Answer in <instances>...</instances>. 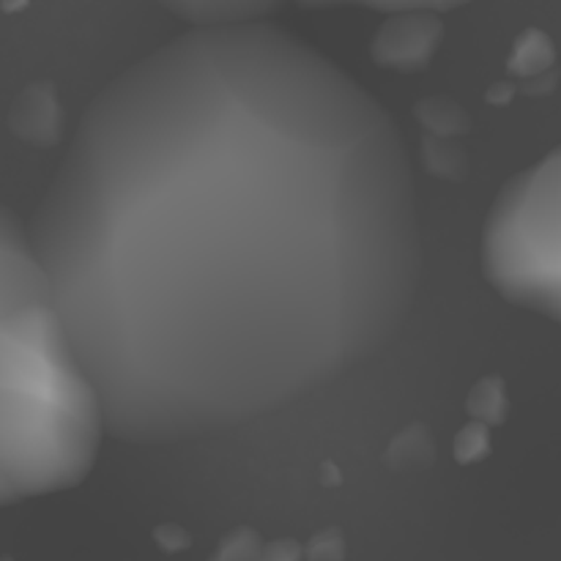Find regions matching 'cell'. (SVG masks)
Wrapping results in <instances>:
<instances>
[{"label": "cell", "instance_id": "277c9868", "mask_svg": "<svg viewBox=\"0 0 561 561\" xmlns=\"http://www.w3.org/2000/svg\"><path fill=\"white\" fill-rule=\"evenodd\" d=\"M162 9L192 27L239 25V22H261L277 11L285 0H157Z\"/></svg>", "mask_w": 561, "mask_h": 561}, {"label": "cell", "instance_id": "30bf717a", "mask_svg": "<svg viewBox=\"0 0 561 561\" xmlns=\"http://www.w3.org/2000/svg\"><path fill=\"white\" fill-rule=\"evenodd\" d=\"M0 561H14V559H9V557H5V559H0Z\"/></svg>", "mask_w": 561, "mask_h": 561}, {"label": "cell", "instance_id": "3957f363", "mask_svg": "<svg viewBox=\"0 0 561 561\" xmlns=\"http://www.w3.org/2000/svg\"><path fill=\"white\" fill-rule=\"evenodd\" d=\"M485 277L510 305L559 318V153L515 175L482 236Z\"/></svg>", "mask_w": 561, "mask_h": 561}, {"label": "cell", "instance_id": "7a4b0ae2", "mask_svg": "<svg viewBox=\"0 0 561 561\" xmlns=\"http://www.w3.org/2000/svg\"><path fill=\"white\" fill-rule=\"evenodd\" d=\"M104 436L31 230L0 206V507L80 485Z\"/></svg>", "mask_w": 561, "mask_h": 561}, {"label": "cell", "instance_id": "9c48e42d", "mask_svg": "<svg viewBox=\"0 0 561 561\" xmlns=\"http://www.w3.org/2000/svg\"><path fill=\"white\" fill-rule=\"evenodd\" d=\"M153 540H157V546L162 548L164 553H179L184 551V548H190V535H186L184 529H179V526H159L157 531H153Z\"/></svg>", "mask_w": 561, "mask_h": 561}, {"label": "cell", "instance_id": "ba28073f", "mask_svg": "<svg viewBox=\"0 0 561 561\" xmlns=\"http://www.w3.org/2000/svg\"><path fill=\"white\" fill-rule=\"evenodd\" d=\"M301 546L296 540H274L261 546L255 561H301Z\"/></svg>", "mask_w": 561, "mask_h": 561}, {"label": "cell", "instance_id": "8992f818", "mask_svg": "<svg viewBox=\"0 0 561 561\" xmlns=\"http://www.w3.org/2000/svg\"><path fill=\"white\" fill-rule=\"evenodd\" d=\"M257 551H261V537H257V531L239 526V529L228 531L219 540L217 551L211 553L208 561H255Z\"/></svg>", "mask_w": 561, "mask_h": 561}, {"label": "cell", "instance_id": "52a82bcc", "mask_svg": "<svg viewBox=\"0 0 561 561\" xmlns=\"http://www.w3.org/2000/svg\"><path fill=\"white\" fill-rule=\"evenodd\" d=\"M307 561H345V540L337 529H323L301 548Z\"/></svg>", "mask_w": 561, "mask_h": 561}, {"label": "cell", "instance_id": "5b68a950", "mask_svg": "<svg viewBox=\"0 0 561 561\" xmlns=\"http://www.w3.org/2000/svg\"><path fill=\"white\" fill-rule=\"evenodd\" d=\"M307 9H334V5H354V9L381 11V14H442V11L460 9L474 0H296Z\"/></svg>", "mask_w": 561, "mask_h": 561}, {"label": "cell", "instance_id": "6da1fadb", "mask_svg": "<svg viewBox=\"0 0 561 561\" xmlns=\"http://www.w3.org/2000/svg\"><path fill=\"white\" fill-rule=\"evenodd\" d=\"M107 436L283 411L400 334L422 274L409 148L283 27H192L80 118L27 225Z\"/></svg>", "mask_w": 561, "mask_h": 561}]
</instances>
